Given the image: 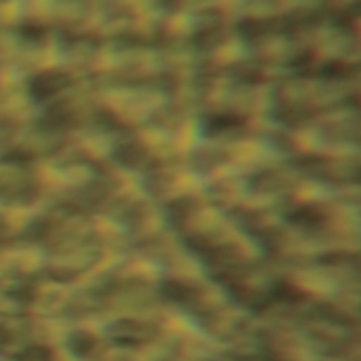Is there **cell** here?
I'll return each mask as SVG.
<instances>
[]
</instances>
